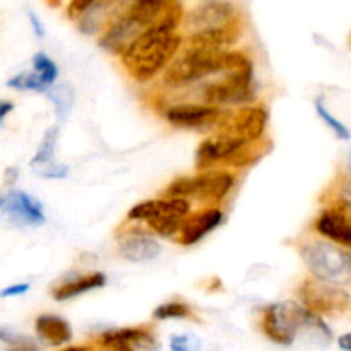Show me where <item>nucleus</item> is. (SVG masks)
Wrapping results in <instances>:
<instances>
[{"label": "nucleus", "instance_id": "f257e3e1", "mask_svg": "<svg viewBox=\"0 0 351 351\" xmlns=\"http://www.w3.org/2000/svg\"><path fill=\"white\" fill-rule=\"evenodd\" d=\"M182 45L184 36L177 31L147 27L123 48L120 53L122 67L134 81L147 82L167 69Z\"/></svg>", "mask_w": 351, "mask_h": 351}, {"label": "nucleus", "instance_id": "f03ea898", "mask_svg": "<svg viewBox=\"0 0 351 351\" xmlns=\"http://www.w3.org/2000/svg\"><path fill=\"white\" fill-rule=\"evenodd\" d=\"M261 328L271 341L283 346L293 345L302 329L317 331L321 336L331 339V331L324 324L321 315H315L314 312L307 311L304 305L293 300L274 304L264 308Z\"/></svg>", "mask_w": 351, "mask_h": 351}, {"label": "nucleus", "instance_id": "7ed1b4c3", "mask_svg": "<svg viewBox=\"0 0 351 351\" xmlns=\"http://www.w3.org/2000/svg\"><path fill=\"white\" fill-rule=\"evenodd\" d=\"M267 143L264 139L256 143H247L239 137L228 134L215 132L206 137L195 151V168L208 170V168L226 167V168H245L256 163L266 151Z\"/></svg>", "mask_w": 351, "mask_h": 351}, {"label": "nucleus", "instance_id": "20e7f679", "mask_svg": "<svg viewBox=\"0 0 351 351\" xmlns=\"http://www.w3.org/2000/svg\"><path fill=\"white\" fill-rule=\"evenodd\" d=\"M297 250L312 278L343 288L348 287L351 281L348 249L326 239H307L298 242Z\"/></svg>", "mask_w": 351, "mask_h": 351}, {"label": "nucleus", "instance_id": "39448f33", "mask_svg": "<svg viewBox=\"0 0 351 351\" xmlns=\"http://www.w3.org/2000/svg\"><path fill=\"white\" fill-rule=\"evenodd\" d=\"M237 177L225 168L199 170L194 177H178L165 189V197H184L202 206H218L235 185Z\"/></svg>", "mask_w": 351, "mask_h": 351}, {"label": "nucleus", "instance_id": "423d86ee", "mask_svg": "<svg viewBox=\"0 0 351 351\" xmlns=\"http://www.w3.org/2000/svg\"><path fill=\"white\" fill-rule=\"evenodd\" d=\"M225 50H202L184 47L182 55L170 62L165 69L163 84L180 89L195 84L209 75H219L223 71Z\"/></svg>", "mask_w": 351, "mask_h": 351}, {"label": "nucleus", "instance_id": "0eeeda50", "mask_svg": "<svg viewBox=\"0 0 351 351\" xmlns=\"http://www.w3.org/2000/svg\"><path fill=\"white\" fill-rule=\"evenodd\" d=\"M302 305L315 315L338 317L350 311L351 298L346 288L315 278H304L297 290Z\"/></svg>", "mask_w": 351, "mask_h": 351}, {"label": "nucleus", "instance_id": "6e6552de", "mask_svg": "<svg viewBox=\"0 0 351 351\" xmlns=\"http://www.w3.org/2000/svg\"><path fill=\"white\" fill-rule=\"evenodd\" d=\"M269 113L264 105H243L237 110L223 108L218 122L215 125V132L228 134V136L239 137L247 143H256L264 139Z\"/></svg>", "mask_w": 351, "mask_h": 351}, {"label": "nucleus", "instance_id": "1a4fd4ad", "mask_svg": "<svg viewBox=\"0 0 351 351\" xmlns=\"http://www.w3.org/2000/svg\"><path fill=\"white\" fill-rule=\"evenodd\" d=\"M218 81H213L202 88V103L211 106H243L250 105L256 99L254 75L226 74L218 75Z\"/></svg>", "mask_w": 351, "mask_h": 351}, {"label": "nucleus", "instance_id": "9d476101", "mask_svg": "<svg viewBox=\"0 0 351 351\" xmlns=\"http://www.w3.org/2000/svg\"><path fill=\"white\" fill-rule=\"evenodd\" d=\"M0 216L16 226H41L47 221L43 204L17 189L0 192Z\"/></svg>", "mask_w": 351, "mask_h": 351}, {"label": "nucleus", "instance_id": "9b49d317", "mask_svg": "<svg viewBox=\"0 0 351 351\" xmlns=\"http://www.w3.org/2000/svg\"><path fill=\"white\" fill-rule=\"evenodd\" d=\"M314 232L329 242L350 249L351 221L348 199H338L332 202V206L322 209L314 221Z\"/></svg>", "mask_w": 351, "mask_h": 351}, {"label": "nucleus", "instance_id": "f8f14e48", "mask_svg": "<svg viewBox=\"0 0 351 351\" xmlns=\"http://www.w3.org/2000/svg\"><path fill=\"white\" fill-rule=\"evenodd\" d=\"M223 108L206 103H175L165 108L163 117L178 129H215Z\"/></svg>", "mask_w": 351, "mask_h": 351}, {"label": "nucleus", "instance_id": "ddd939ff", "mask_svg": "<svg viewBox=\"0 0 351 351\" xmlns=\"http://www.w3.org/2000/svg\"><path fill=\"white\" fill-rule=\"evenodd\" d=\"M240 16L239 9L228 0H206L191 10L185 17V26L189 33L204 29H216L237 21Z\"/></svg>", "mask_w": 351, "mask_h": 351}, {"label": "nucleus", "instance_id": "4468645a", "mask_svg": "<svg viewBox=\"0 0 351 351\" xmlns=\"http://www.w3.org/2000/svg\"><path fill=\"white\" fill-rule=\"evenodd\" d=\"M119 252L130 263H146L160 256L161 245L154 239V233L146 228L132 225L129 230L119 233Z\"/></svg>", "mask_w": 351, "mask_h": 351}, {"label": "nucleus", "instance_id": "2eb2a0df", "mask_svg": "<svg viewBox=\"0 0 351 351\" xmlns=\"http://www.w3.org/2000/svg\"><path fill=\"white\" fill-rule=\"evenodd\" d=\"M223 221V211L218 206H208L204 209H199L195 213H189L182 221L177 235L173 237L180 245H194L201 242L206 235L218 228Z\"/></svg>", "mask_w": 351, "mask_h": 351}, {"label": "nucleus", "instance_id": "dca6fc26", "mask_svg": "<svg viewBox=\"0 0 351 351\" xmlns=\"http://www.w3.org/2000/svg\"><path fill=\"white\" fill-rule=\"evenodd\" d=\"M243 33L242 17H239L233 23L226 24L216 29H204L189 33L185 38L184 47L189 48H202V50H228L233 45L239 43Z\"/></svg>", "mask_w": 351, "mask_h": 351}, {"label": "nucleus", "instance_id": "f3484780", "mask_svg": "<svg viewBox=\"0 0 351 351\" xmlns=\"http://www.w3.org/2000/svg\"><path fill=\"white\" fill-rule=\"evenodd\" d=\"M165 2L167 0H132L125 12L122 14V17L137 33H143L147 27L154 26Z\"/></svg>", "mask_w": 351, "mask_h": 351}, {"label": "nucleus", "instance_id": "a211bd4d", "mask_svg": "<svg viewBox=\"0 0 351 351\" xmlns=\"http://www.w3.org/2000/svg\"><path fill=\"white\" fill-rule=\"evenodd\" d=\"M34 329H36V335L51 346H62L72 339L71 324L58 315H40L34 322Z\"/></svg>", "mask_w": 351, "mask_h": 351}, {"label": "nucleus", "instance_id": "6ab92c4d", "mask_svg": "<svg viewBox=\"0 0 351 351\" xmlns=\"http://www.w3.org/2000/svg\"><path fill=\"white\" fill-rule=\"evenodd\" d=\"M106 285V276L103 273H91L84 274V276H79L75 280L65 281V283L58 285L57 288H53L51 295L57 302L62 300H71V298L79 297L82 293H88L91 290H98Z\"/></svg>", "mask_w": 351, "mask_h": 351}, {"label": "nucleus", "instance_id": "aec40b11", "mask_svg": "<svg viewBox=\"0 0 351 351\" xmlns=\"http://www.w3.org/2000/svg\"><path fill=\"white\" fill-rule=\"evenodd\" d=\"M103 338L117 339V341H123L130 346H137L147 351H156L160 348L156 336L153 335L149 328H123L115 329V331L103 332Z\"/></svg>", "mask_w": 351, "mask_h": 351}, {"label": "nucleus", "instance_id": "412c9836", "mask_svg": "<svg viewBox=\"0 0 351 351\" xmlns=\"http://www.w3.org/2000/svg\"><path fill=\"white\" fill-rule=\"evenodd\" d=\"M57 139H58V127L53 125L45 132L36 154H34L29 161V165L33 168H36V171L57 163V161H55V144H57Z\"/></svg>", "mask_w": 351, "mask_h": 351}, {"label": "nucleus", "instance_id": "4be33fe9", "mask_svg": "<svg viewBox=\"0 0 351 351\" xmlns=\"http://www.w3.org/2000/svg\"><path fill=\"white\" fill-rule=\"evenodd\" d=\"M47 96L55 106V115L60 122H64L74 106V89L71 84H58L55 88L47 89Z\"/></svg>", "mask_w": 351, "mask_h": 351}, {"label": "nucleus", "instance_id": "5701e85b", "mask_svg": "<svg viewBox=\"0 0 351 351\" xmlns=\"http://www.w3.org/2000/svg\"><path fill=\"white\" fill-rule=\"evenodd\" d=\"M33 71L36 72L38 79H40L45 89H50L58 77L57 65L43 51H38L33 57Z\"/></svg>", "mask_w": 351, "mask_h": 351}, {"label": "nucleus", "instance_id": "b1692460", "mask_svg": "<svg viewBox=\"0 0 351 351\" xmlns=\"http://www.w3.org/2000/svg\"><path fill=\"white\" fill-rule=\"evenodd\" d=\"M153 317L158 321H168V319H192L194 312L184 302H168V304L160 305L153 312Z\"/></svg>", "mask_w": 351, "mask_h": 351}, {"label": "nucleus", "instance_id": "393cba45", "mask_svg": "<svg viewBox=\"0 0 351 351\" xmlns=\"http://www.w3.org/2000/svg\"><path fill=\"white\" fill-rule=\"evenodd\" d=\"M315 110H317V115L321 117L322 122H324L326 125H328L329 129H331L332 132L339 137V139H345V141L350 139V130L346 129L345 123H341L339 120H336V117H332L331 113H329V110L326 108V105L322 103L321 98L315 99Z\"/></svg>", "mask_w": 351, "mask_h": 351}, {"label": "nucleus", "instance_id": "a878e982", "mask_svg": "<svg viewBox=\"0 0 351 351\" xmlns=\"http://www.w3.org/2000/svg\"><path fill=\"white\" fill-rule=\"evenodd\" d=\"M171 351H199L201 339L194 335H178L170 339Z\"/></svg>", "mask_w": 351, "mask_h": 351}, {"label": "nucleus", "instance_id": "bb28decb", "mask_svg": "<svg viewBox=\"0 0 351 351\" xmlns=\"http://www.w3.org/2000/svg\"><path fill=\"white\" fill-rule=\"evenodd\" d=\"M38 177L41 178H51V180H60V178H65L69 175V167L67 165L53 163L51 167L43 168V170L36 171Z\"/></svg>", "mask_w": 351, "mask_h": 351}, {"label": "nucleus", "instance_id": "cd10ccee", "mask_svg": "<svg viewBox=\"0 0 351 351\" xmlns=\"http://www.w3.org/2000/svg\"><path fill=\"white\" fill-rule=\"evenodd\" d=\"M96 2H98V0H71L67 7V16L71 17V19H77L82 14L88 12Z\"/></svg>", "mask_w": 351, "mask_h": 351}, {"label": "nucleus", "instance_id": "c85d7f7f", "mask_svg": "<svg viewBox=\"0 0 351 351\" xmlns=\"http://www.w3.org/2000/svg\"><path fill=\"white\" fill-rule=\"evenodd\" d=\"M9 348L7 351H40L36 343L31 338H24V336H17L10 343H7Z\"/></svg>", "mask_w": 351, "mask_h": 351}, {"label": "nucleus", "instance_id": "c756f323", "mask_svg": "<svg viewBox=\"0 0 351 351\" xmlns=\"http://www.w3.org/2000/svg\"><path fill=\"white\" fill-rule=\"evenodd\" d=\"M99 351H136L130 345L123 341H117V339H108L99 336L98 338Z\"/></svg>", "mask_w": 351, "mask_h": 351}, {"label": "nucleus", "instance_id": "7c9ffc66", "mask_svg": "<svg viewBox=\"0 0 351 351\" xmlns=\"http://www.w3.org/2000/svg\"><path fill=\"white\" fill-rule=\"evenodd\" d=\"M29 290V285L27 283H17V285H10V287L3 288L0 291V297L2 298H10V297H19V295H24L26 291Z\"/></svg>", "mask_w": 351, "mask_h": 351}, {"label": "nucleus", "instance_id": "2f4dec72", "mask_svg": "<svg viewBox=\"0 0 351 351\" xmlns=\"http://www.w3.org/2000/svg\"><path fill=\"white\" fill-rule=\"evenodd\" d=\"M29 21H31V26H33V31H34V34H36V38H45V27H43V24H41V21H40V17L36 16V14L34 12H29Z\"/></svg>", "mask_w": 351, "mask_h": 351}, {"label": "nucleus", "instance_id": "473e14b6", "mask_svg": "<svg viewBox=\"0 0 351 351\" xmlns=\"http://www.w3.org/2000/svg\"><path fill=\"white\" fill-rule=\"evenodd\" d=\"M14 110V105L10 101H2V99H0V125H2V122H3V119H5L7 115H9L10 112H12Z\"/></svg>", "mask_w": 351, "mask_h": 351}, {"label": "nucleus", "instance_id": "72a5a7b5", "mask_svg": "<svg viewBox=\"0 0 351 351\" xmlns=\"http://www.w3.org/2000/svg\"><path fill=\"white\" fill-rule=\"evenodd\" d=\"M338 345H339V348H341L343 351H350L351 350V335H350V332H346V335L339 336V338H338Z\"/></svg>", "mask_w": 351, "mask_h": 351}, {"label": "nucleus", "instance_id": "f704fd0d", "mask_svg": "<svg viewBox=\"0 0 351 351\" xmlns=\"http://www.w3.org/2000/svg\"><path fill=\"white\" fill-rule=\"evenodd\" d=\"M14 338H16V335H14V332L10 331V329L0 328V341H2V343H10Z\"/></svg>", "mask_w": 351, "mask_h": 351}, {"label": "nucleus", "instance_id": "c9c22d12", "mask_svg": "<svg viewBox=\"0 0 351 351\" xmlns=\"http://www.w3.org/2000/svg\"><path fill=\"white\" fill-rule=\"evenodd\" d=\"M17 178V168H9V170L5 171V184L12 185L14 182H16Z\"/></svg>", "mask_w": 351, "mask_h": 351}, {"label": "nucleus", "instance_id": "e433bc0d", "mask_svg": "<svg viewBox=\"0 0 351 351\" xmlns=\"http://www.w3.org/2000/svg\"><path fill=\"white\" fill-rule=\"evenodd\" d=\"M60 351H91V350H89L88 346H71V348H65Z\"/></svg>", "mask_w": 351, "mask_h": 351}]
</instances>
